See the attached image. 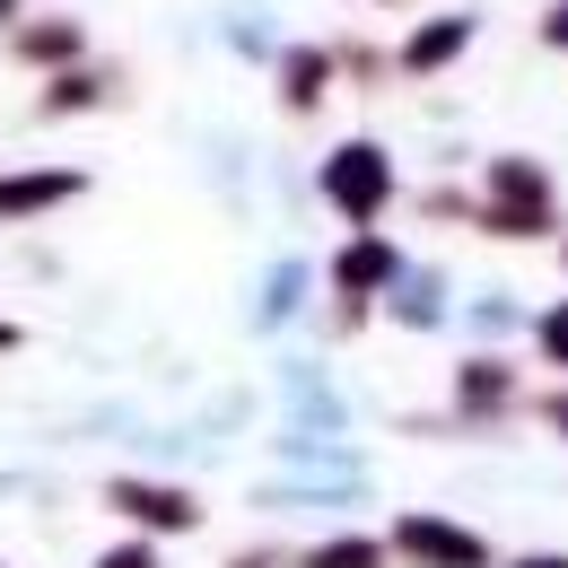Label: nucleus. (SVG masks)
<instances>
[{
    "mask_svg": "<svg viewBox=\"0 0 568 568\" xmlns=\"http://www.w3.org/2000/svg\"><path fill=\"white\" fill-rule=\"evenodd\" d=\"M551 166L542 158H498L490 166V202H481V227L525 245V236H551Z\"/></svg>",
    "mask_w": 568,
    "mask_h": 568,
    "instance_id": "nucleus-1",
    "label": "nucleus"
},
{
    "mask_svg": "<svg viewBox=\"0 0 568 568\" xmlns=\"http://www.w3.org/2000/svg\"><path fill=\"white\" fill-rule=\"evenodd\" d=\"M324 202L351 219L358 236L394 211V158H385V141H342L333 149V158H324Z\"/></svg>",
    "mask_w": 568,
    "mask_h": 568,
    "instance_id": "nucleus-2",
    "label": "nucleus"
},
{
    "mask_svg": "<svg viewBox=\"0 0 568 568\" xmlns=\"http://www.w3.org/2000/svg\"><path fill=\"white\" fill-rule=\"evenodd\" d=\"M385 551L412 560V568H490V542L473 525H455V516H403Z\"/></svg>",
    "mask_w": 568,
    "mask_h": 568,
    "instance_id": "nucleus-3",
    "label": "nucleus"
},
{
    "mask_svg": "<svg viewBox=\"0 0 568 568\" xmlns=\"http://www.w3.org/2000/svg\"><path fill=\"white\" fill-rule=\"evenodd\" d=\"M114 507H123L141 534H193V525H202V498L175 490V481H114Z\"/></svg>",
    "mask_w": 568,
    "mask_h": 568,
    "instance_id": "nucleus-4",
    "label": "nucleus"
},
{
    "mask_svg": "<svg viewBox=\"0 0 568 568\" xmlns=\"http://www.w3.org/2000/svg\"><path fill=\"white\" fill-rule=\"evenodd\" d=\"M394 281H403V254H394L385 236H351V245L333 254V288H342L351 306H367L376 288H394Z\"/></svg>",
    "mask_w": 568,
    "mask_h": 568,
    "instance_id": "nucleus-5",
    "label": "nucleus"
},
{
    "mask_svg": "<svg viewBox=\"0 0 568 568\" xmlns=\"http://www.w3.org/2000/svg\"><path fill=\"white\" fill-rule=\"evenodd\" d=\"M455 403H464V420H490V412H507V403H516V367H507V358H464V367H455Z\"/></svg>",
    "mask_w": 568,
    "mask_h": 568,
    "instance_id": "nucleus-6",
    "label": "nucleus"
},
{
    "mask_svg": "<svg viewBox=\"0 0 568 568\" xmlns=\"http://www.w3.org/2000/svg\"><path fill=\"white\" fill-rule=\"evenodd\" d=\"M324 88H333V53H315V44L281 53V105H288V114H315Z\"/></svg>",
    "mask_w": 568,
    "mask_h": 568,
    "instance_id": "nucleus-7",
    "label": "nucleus"
},
{
    "mask_svg": "<svg viewBox=\"0 0 568 568\" xmlns=\"http://www.w3.org/2000/svg\"><path fill=\"white\" fill-rule=\"evenodd\" d=\"M473 44V18H428V27H412V44H403V71H446L455 53Z\"/></svg>",
    "mask_w": 568,
    "mask_h": 568,
    "instance_id": "nucleus-8",
    "label": "nucleus"
},
{
    "mask_svg": "<svg viewBox=\"0 0 568 568\" xmlns=\"http://www.w3.org/2000/svg\"><path fill=\"white\" fill-rule=\"evenodd\" d=\"M394 315H403L412 333L446 324V281H437V272H403V281H394Z\"/></svg>",
    "mask_w": 568,
    "mask_h": 568,
    "instance_id": "nucleus-9",
    "label": "nucleus"
},
{
    "mask_svg": "<svg viewBox=\"0 0 568 568\" xmlns=\"http://www.w3.org/2000/svg\"><path fill=\"white\" fill-rule=\"evenodd\" d=\"M385 560H394L385 542H367V534H333V542H315L297 568H385Z\"/></svg>",
    "mask_w": 568,
    "mask_h": 568,
    "instance_id": "nucleus-10",
    "label": "nucleus"
},
{
    "mask_svg": "<svg viewBox=\"0 0 568 568\" xmlns=\"http://www.w3.org/2000/svg\"><path fill=\"white\" fill-rule=\"evenodd\" d=\"M79 193V175H9L0 184V211H44V202H62Z\"/></svg>",
    "mask_w": 568,
    "mask_h": 568,
    "instance_id": "nucleus-11",
    "label": "nucleus"
},
{
    "mask_svg": "<svg viewBox=\"0 0 568 568\" xmlns=\"http://www.w3.org/2000/svg\"><path fill=\"white\" fill-rule=\"evenodd\" d=\"M534 342H542V358H551V367H568V306H551V315L534 324Z\"/></svg>",
    "mask_w": 568,
    "mask_h": 568,
    "instance_id": "nucleus-12",
    "label": "nucleus"
},
{
    "mask_svg": "<svg viewBox=\"0 0 568 568\" xmlns=\"http://www.w3.org/2000/svg\"><path fill=\"white\" fill-rule=\"evenodd\" d=\"M97 568H158V551H149V542H123V551H105Z\"/></svg>",
    "mask_w": 568,
    "mask_h": 568,
    "instance_id": "nucleus-13",
    "label": "nucleus"
},
{
    "mask_svg": "<svg viewBox=\"0 0 568 568\" xmlns=\"http://www.w3.org/2000/svg\"><path fill=\"white\" fill-rule=\"evenodd\" d=\"M542 44H560V53H568V0H551V18H542Z\"/></svg>",
    "mask_w": 568,
    "mask_h": 568,
    "instance_id": "nucleus-14",
    "label": "nucleus"
},
{
    "mask_svg": "<svg viewBox=\"0 0 568 568\" xmlns=\"http://www.w3.org/2000/svg\"><path fill=\"white\" fill-rule=\"evenodd\" d=\"M542 420H551V428H560V437H568V385H560V394H551V403H542Z\"/></svg>",
    "mask_w": 568,
    "mask_h": 568,
    "instance_id": "nucleus-15",
    "label": "nucleus"
},
{
    "mask_svg": "<svg viewBox=\"0 0 568 568\" xmlns=\"http://www.w3.org/2000/svg\"><path fill=\"white\" fill-rule=\"evenodd\" d=\"M507 568H568V551H525V560H507Z\"/></svg>",
    "mask_w": 568,
    "mask_h": 568,
    "instance_id": "nucleus-16",
    "label": "nucleus"
},
{
    "mask_svg": "<svg viewBox=\"0 0 568 568\" xmlns=\"http://www.w3.org/2000/svg\"><path fill=\"white\" fill-rule=\"evenodd\" d=\"M0 18H18V0H0Z\"/></svg>",
    "mask_w": 568,
    "mask_h": 568,
    "instance_id": "nucleus-17",
    "label": "nucleus"
},
{
    "mask_svg": "<svg viewBox=\"0 0 568 568\" xmlns=\"http://www.w3.org/2000/svg\"><path fill=\"white\" fill-rule=\"evenodd\" d=\"M0 342H9V333H0Z\"/></svg>",
    "mask_w": 568,
    "mask_h": 568,
    "instance_id": "nucleus-18",
    "label": "nucleus"
}]
</instances>
